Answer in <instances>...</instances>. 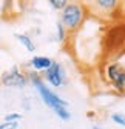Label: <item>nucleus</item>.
I'll list each match as a JSON object with an SVG mask.
<instances>
[{
  "instance_id": "f257e3e1",
  "label": "nucleus",
  "mask_w": 125,
  "mask_h": 129,
  "mask_svg": "<svg viewBox=\"0 0 125 129\" xmlns=\"http://www.w3.org/2000/svg\"><path fill=\"white\" fill-rule=\"evenodd\" d=\"M99 69L110 88L120 95H125V48L100 60Z\"/></svg>"
},
{
  "instance_id": "f03ea898",
  "label": "nucleus",
  "mask_w": 125,
  "mask_h": 129,
  "mask_svg": "<svg viewBox=\"0 0 125 129\" xmlns=\"http://www.w3.org/2000/svg\"><path fill=\"white\" fill-rule=\"evenodd\" d=\"M26 77H28V82L37 89L42 102L48 106L60 120L68 121L71 118V112L68 111V102L64 100L62 97H59L56 92H53L51 88L43 82V78H42V75L39 72L29 71V72H26Z\"/></svg>"
},
{
  "instance_id": "7ed1b4c3",
  "label": "nucleus",
  "mask_w": 125,
  "mask_h": 129,
  "mask_svg": "<svg viewBox=\"0 0 125 129\" xmlns=\"http://www.w3.org/2000/svg\"><path fill=\"white\" fill-rule=\"evenodd\" d=\"M123 48H125V20H114L113 23L107 25L103 29L102 36L103 57L114 54Z\"/></svg>"
},
{
  "instance_id": "20e7f679",
  "label": "nucleus",
  "mask_w": 125,
  "mask_h": 129,
  "mask_svg": "<svg viewBox=\"0 0 125 129\" xmlns=\"http://www.w3.org/2000/svg\"><path fill=\"white\" fill-rule=\"evenodd\" d=\"M88 15H90V12L82 2H70L60 11V20L59 22L64 25V28L68 32V36H71L84 25V22L87 20Z\"/></svg>"
},
{
  "instance_id": "39448f33",
  "label": "nucleus",
  "mask_w": 125,
  "mask_h": 129,
  "mask_svg": "<svg viewBox=\"0 0 125 129\" xmlns=\"http://www.w3.org/2000/svg\"><path fill=\"white\" fill-rule=\"evenodd\" d=\"M122 0H91L87 5L90 15L100 19V20H117L119 6Z\"/></svg>"
},
{
  "instance_id": "423d86ee",
  "label": "nucleus",
  "mask_w": 125,
  "mask_h": 129,
  "mask_svg": "<svg viewBox=\"0 0 125 129\" xmlns=\"http://www.w3.org/2000/svg\"><path fill=\"white\" fill-rule=\"evenodd\" d=\"M0 83H2L3 86H6V88L22 89L29 82H28L26 72H23L19 66H11L9 69H6V71L2 72V75H0Z\"/></svg>"
},
{
  "instance_id": "0eeeda50",
  "label": "nucleus",
  "mask_w": 125,
  "mask_h": 129,
  "mask_svg": "<svg viewBox=\"0 0 125 129\" xmlns=\"http://www.w3.org/2000/svg\"><path fill=\"white\" fill-rule=\"evenodd\" d=\"M45 78L43 82H46L50 86L53 88H60V86H64L67 83V77H65V71L64 68H62V64L57 61V60H53L51 63V66L43 71V77Z\"/></svg>"
},
{
  "instance_id": "6e6552de",
  "label": "nucleus",
  "mask_w": 125,
  "mask_h": 129,
  "mask_svg": "<svg viewBox=\"0 0 125 129\" xmlns=\"http://www.w3.org/2000/svg\"><path fill=\"white\" fill-rule=\"evenodd\" d=\"M51 63H53V58L46 57V55H34L29 60V66L36 72H43L51 66Z\"/></svg>"
},
{
  "instance_id": "1a4fd4ad",
  "label": "nucleus",
  "mask_w": 125,
  "mask_h": 129,
  "mask_svg": "<svg viewBox=\"0 0 125 129\" xmlns=\"http://www.w3.org/2000/svg\"><path fill=\"white\" fill-rule=\"evenodd\" d=\"M14 37L25 46V49H26L28 52H34V51H36V45H34L33 39H31L29 36H26V34H14Z\"/></svg>"
},
{
  "instance_id": "9d476101",
  "label": "nucleus",
  "mask_w": 125,
  "mask_h": 129,
  "mask_svg": "<svg viewBox=\"0 0 125 129\" xmlns=\"http://www.w3.org/2000/svg\"><path fill=\"white\" fill-rule=\"evenodd\" d=\"M56 28H57V40H59L60 43H64V42L70 37V36H68V32H67V29L64 28V25H62L60 22H57Z\"/></svg>"
},
{
  "instance_id": "9b49d317",
  "label": "nucleus",
  "mask_w": 125,
  "mask_h": 129,
  "mask_svg": "<svg viewBox=\"0 0 125 129\" xmlns=\"http://www.w3.org/2000/svg\"><path fill=\"white\" fill-rule=\"evenodd\" d=\"M111 121L116 123L117 126H122L125 127V114H122V112H113V114L110 115Z\"/></svg>"
},
{
  "instance_id": "f8f14e48",
  "label": "nucleus",
  "mask_w": 125,
  "mask_h": 129,
  "mask_svg": "<svg viewBox=\"0 0 125 129\" xmlns=\"http://www.w3.org/2000/svg\"><path fill=\"white\" fill-rule=\"evenodd\" d=\"M48 3H50V6L53 8V9H56V11H62L68 3H70V0H48Z\"/></svg>"
},
{
  "instance_id": "ddd939ff",
  "label": "nucleus",
  "mask_w": 125,
  "mask_h": 129,
  "mask_svg": "<svg viewBox=\"0 0 125 129\" xmlns=\"http://www.w3.org/2000/svg\"><path fill=\"white\" fill-rule=\"evenodd\" d=\"M22 120V114L19 112H11V114H6L3 117V121H20Z\"/></svg>"
},
{
  "instance_id": "4468645a",
  "label": "nucleus",
  "mask_w": 125,
  "mask_h": 129,
  "mask_svg": "<svg viewBox=\"0 0 125 129\" xmlns=\"http://www.w3.org/2000/svg\"><path fill=\"white\" fill-rule=\"evenodd\" d=\"M19 121H3L0 124V129H17Z\"/></svg>"
},
{
  "instance_id": "2eb2a0df",
  "label": "nucleus",
  "mask_w": 125,
  "mask_h": 129,
  "mask_svg": "<svg viewBox=\"0 0 125 129\" xmlns=\"http://www.w3.org/2000/svg\"><path fill=\"white\" fill-rule=\"evenodd\" d=\"M93 129H103V127H100V126H93Z\"/></svg>"
}]
</instances>
